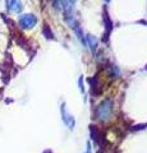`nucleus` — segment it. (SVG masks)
Segmentation results:
<instances>
[{"mask_svg": "<svg viewBox=\"0 0 147 153\" xmlns=\"http://www.w3.org/2000/svg\"><path fill=\"white\" fill-rule=\"evenodd\" d=\"M113 114V101L111 100H105L102 103H100V106L96 110V116L98 120L101 121H106L110 119Z\"/></svg>", "mask_w": 147, "mask_h": 153, "instance_id": "f257e3e1", "label": "nucleus"}, {"mask_svg": "<svg viewBox=\"0 0 147 153\" xmlns=\"http://www.w3.org/2000/svg\"><path fill=\"white\" fill-rule=\"evenodd\" d=\"M37 23V18L34 14H25L19 18V25L22 28H32Z\"/></svg>", "mask_w": 147, "mask_h": 153, "instance_id": "f03ea898", "label": "nucleus"}, {"mask_svg": "<svg viewBox=\"0 0 147 153\" xmlns=\"http://www.w3.org/2000/svg\"><path fill=\"white\" fill-rule=\"evenodd\" d=\"M61 112H63V116H64V121H65V124L70 128V129H73V126H74V120L72 119V116L70 115H67L65 114V105H63V107H61Z\"/></svg>", "mask_w": 147, "mask_h": 153, "instance_id": "7ed1b4c3", "label": "nucleus"}, {"mask_svg": "<svg viewBox=\"0 0 147 153\" xmlns=\"http://www.w3.org/2000/svg\"><path fill=\"white\" fill-rule=\"evenodd\" d=\"M104 21H105V25H106V32H105V41H106L107 35H110V32H111V21H110V18H109L106 10L104 12Z\"/></svg>", "mask_w": 147, "mask_h": 153, "instance_id": "20e7f679", "label": "nucleus"}, {"mask_svg": "<svg viewBox=\"0 0 147 153\" xmlns=\"http://www.w3.org/2000/svg\"><path fill=\"white\" fill-rule=\"evenodd\" d=\"M87 41H88L90 49H91L92 51L96 50V47H97V45H98V41L96 40V38H95L93 36H91V35H88V36H87Z\"/></svg>", "mask_w": 147, "mask_h": 153, "instance_id": "39448f33", "label": "nucleus"}, {"mask_svg": "<svg viewBox=\"0 0 147 153\" xmlns=\"http://www.w3.org/2000/svg\"><path fill=\"white\" fill-rule=\"evenodd\" d=\"M7 4H8V8L13 12H19L22 9V5L19 1H8Z\"/></svg>", "mask_w": 147, "mask_h": 153, "instance_id": "423d86ee", "label": "nucleus"}, {"mask_svg": "<svg viewBox=\"0 0 147 153\" xmlns=\"http://www.w3.org/2000/svg\"><path fill=\"white\" fill-rule=\"evenodd\" d=\"M44 35L47 37V38H54V35L51 33V31H50V27L47 26V25H45V27H44Z\"/></svg>", "mask_w": 147, "mask_h": 153, "instance_id": "0eeeda50", "label": "nucleus"}, {"mask_svg": "<svg viewBox=\"0 0 147 153\" xmlns=\"http://www.w3.org/2000/svg\"><path fill=\"white\" fill-rule=\"evenodd\" d=\"M84 153H91V144H90V143L87 142V149H86V152Z\"/></svg>", "mask_w": 147, "mask_h": 153, "instance_id": "6e6552de", "label": "nucleus"}]
</instances>
